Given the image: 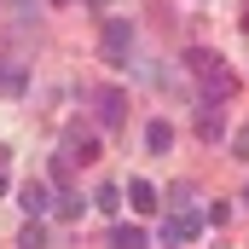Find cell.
I'll return each mask as SVG.
<instances>
[{
	"mask_svg": "<svg viewBox=\"0 0 249 249\" xmlns=\"http://www.w3.org/2000/svg\"><path fill=\"white\" fill-rule=\"evenodd\" d=\"M99 122H105V127L122 122V93H99Z\"/></svg>",
	"mask_w": 249,
	"mask_h": 249,
	"instance_id": "9c48e42d",
	"label": "cell"
},
{
	"mask_svg": "<svg viewBox=\"0 0 249 249\" xmlns=\"http://www.w3.org/2000/svg\"><path fill=\"white\" fill-rule=\"evenodd\" d=\"M127 197H133V209H139V214H151V209H157V186H151V180H127Z\"/></svg>",
	"mask_w": 249,
	"mask_h": 249,
	"instance_id": "8992f818",
	"label": "cell"
},
{
	"mask_svg": "<svg viewBox=\"0 0 249 249\" xmlns=\"http://www.w3.org/2000/svg\"><path fill=\"white\" fill-rule=\"evenodd\" d=\"M18 209H23V214H35V220H41V214H47V209H58V203H53V186H41V180H29V186L18 191Z\"/></svg>",
	"mask_w": 249,
	"mask_h": 249,
	"instance_id": "3957f363",
	"label": "cell"
},
{
	"mask_svg": "<svg viewBox=\"0 0 249 249\" xmlns=\"http://www.w3.org/2000/svg\"><path fill=\"white\" fill-rule=\"evenodd\" d=\"M232 70H214V75H203V105H220V99H232Z\"/></svg>",
	"mask_w": 249,
	"mask_h": 249,
	"instance_id": "277c9868",
	"label": "cell"
},
{
	"mask_svg": "<svg viewBox=\"0 0 249 249\" xmlns=\"http://www.w3.org/2000/svg\"><path fill=\"white\" fill-rule=\"evenodd\" d=\"M0 191H6V174H0Z\"/></svg>",
	"mask_w": 249,
	"mask_h": 249,
	"instance_id": "ac0fdd59",
	"label": "cell"
},
{
	"mask_svg": "<svg viewBox=\"0 0 249 249\" xmlns=\"http://www.w3.org/2000/svg\"><path fill=\"white\" fill-rule=\"evenodd\" d=\"M64 151H70V157H75V162H93V157H99V139H93V133H87V127H75V133H70V139H64Z\"/></svg>",
	"mask_w": 249,
	"mask_h": 249,
	"instance_id": "5b68a950",
	"label": "cell"
},
{
	"mask_svg": "<svg viewBox=\"0 0 249 249\" xmlns=\"http://www.w3.org/2000/svg\"><path fill=\"white\" fill-rule=\"evenodd\" d=\"M53 6H70V0H53Z\"/></svg>",
	"mask_w": 249,
	"mask_h": 249,
	"instance_id": "d6986e66",
	"label": "cell"
},
{
	"mask_svg": "<svg viewBox=\"0 0 249 249\" xmlns=\"http://www.w3.org/2000/svg\"><path fill=\"white\" fill-rule=\"evenodd\" d=\"M70 168H75V157L58 151V157H53V186H58V191H70Z\"/></svg>",
	"mask_w": 249,
	"mask_h": 249,
	"instance_id": "30bf717a",
	"label": "cell"
},
{
	"mask_svg": "<svg viewBox=\"0 0 249 249\" xmlns=\"http://www.w3.org/2000/svg\"><path fill=\"white\" fill-rule=\"evenodd\" d=\"M93 6H105V0H93Z\"/></svg>",
	"mask_w": 249,
	"mask_h": 249,
	"instance_id": "ffe728a7",
	"label": "cell"
},
{
	"mask_svg": "<svg viewBox=\"0 0 249 249\" xmlns=\"http://www.w3.org/2000/svg\"><path fill=\"white\" fill-rule=\"evenodd\" d=\"M110 244H122V249H139L145 244V226H116V238Z\"/></svg>",
	"mask_w": 249,
	"mask_h": 249,
	"instance_id": "9a60e30c",
	"label": "cell"
},
{
	"mask_svg": "<svg viewBox=\"0 0 249 249\" xmlns=\"http://www.w3.org/2000/svg\"><path fill=\"white\" fill-rule=\"evenodd\" d=\"M93 203H99L105 214H116V209H122V191H116V186H99V191H93Z\"/></svg>",
	"mask_w": 249,
	"mask_h": 249,
	"instance_id": "7c38bea8",
	"label": "cell"
},
{
	"mask_svg": "<svg viewBox=\"0 0 249 249\" xmlns=\"http://www.w3.org/2000/svg\"><path fill=\"white\" fill-rule=\"evenodd\" d=\"M238 157H249V127H244V133H238Z\"/></svg>",
	"mask_w": 249,
	"mask_h": 249,
	"instance_id": "e0dca14e",
	"label": "cell"
},
{
	"mask_svg": "<svg viewBox=\"0 0 249 249\" xmlns=\"http://www.w3.org/2000/svg\"><path fill=\"white\" fill-rule=\"evenodd\" d=\"M0 87H6V93H23L29 81H23V70H18V64H0Z\"/></svg>",
	"mask_w": 249,
	"mask_h": 249,
	"instance_id": "8fae6325",
	"label": "cell"
},
{
	"mask_svg": "<svg viewBox=\"0 0 249 249\" xmlns=\"http://www.w3.org/2000/svg\"><path fill=\"white\" fill-rule=\"evenodd\" d=\"M186 70H191V75H214V70H220V58H214L209 47H191V53H186Z\"/></svg>",
	"mask_w": 249,
	"mask_h": 249,
	"instance_id": "52a82bcc",
	"label": "cell"
},
{
	"mask_svg": "<svg viewBox=\"0 0 249 249\" xmlns=\"http://www.w3.org/2000/svg\"><path fill=\"white\" fill-rule=\"evenodd\" d=\"M58 220H81V197L75 191H58Z\"/></svg>",
	"mask_w": 249,
	"mask_h": 249,
	"instance_id": "5bb4252c",
	"label": "cell"
},
{
	"mask_svg": "<svg viewBox=\"0 0 249 249\" xmlns=\"http://www.w3.org/2000/svg\"><path fill=\"white\" fill-rule=\"evenodd\" d=\"M145 145H151V151H157V157H162V151H168V145H174V127L162 122V116H157V122L145 127Z\"/></svg>",
	"mask_w": 249,
	"mask_h": 249,
	"instance_id": "ba28073f",
	"label": "cell"
},
{
	"mask_svg": "<svg viewBox=\"0 0 249 249\" xmlns=\"http://www.w3.org/2000/svg\"><path fill=\"white\" fill-rule=\"evenodd\" d=\"M197 133H203V139H220V116H214V105H203V116H197Z\"/></svg>",
	"mask_w": 249,
	"mask_h": 249,
	"instance_id": "4fadbf2b",
	"label": "cell"
},
{
	"mask_svg": "<svg viewBox=\"0 0 249 249\" xmlns=\"http://www.w3.org/2000/svg\"><path fill=\"white\" fill-rule=\"evenodd\" d=\"M18 244H23V249H41V244H47V232H41V220H35V214H29V226H23V238H18Z\"/></svg>",
	"mask_w": 249,
	"mask_h": 249,
	"instance_id": "2e32d148",
	"label": "cell"
},
{
	"mask_svg": "<svg viewBox=\"0 0 249 249\" xmlns=\"http://www.w3.org/2000/svg\"><path fill=\"white\" fill-rule=\"evenodd\" d=\"M23 6H29V0H23Z\"/></svg>",
	"mask_w": 249,
	"mask_h": 249,
	"instance_id": "7402d4cb",
	"label": "cell"
},
{
	"mask_svg": "<svg viewBox=\"0 0 249 249\" xmlns=\"http://www.w3.org/2000/svg\"><path fill=\"white\" fill-rule=\"evenodd\" d=\"M197 232H203V214H197V209H174V214L162 220V238H168V244H191Z\"/></svg>",
	"mask_w": 249,
	"mask_h": 249,
	"instance_id": "7a4b0ae2",
	"label": "cell"
},
{
	"mask_svg": "<svg viewBox=\"0 0 249 249\" xmlns=\"http://www.w3.org/2000/svg\"><path fill=\"white\" fill-rule=\"evenodd\" d=\"M244 203H249V191H244Z\"/></svg>",
	"mask_w": 249,
	"mask_h": 249,
	"instance_id": "44dd1931",
	"label": "cell"
},
{
	"mask_svg": "<svg viewBox=\"0 0 249 249\" xmlns=\"http://www.w3.org/2000/svg\"><path fill=\"white\" fill-rule=\"evenodd\" d=\"M127 53H133V29H127L122 18H110L105 35H99V58L105 64H127Z\"/></svg>",
	"mask_w": 249,
	"mask_h": 249,
	"instance_id": "6da1fadb",
	"label": "cell"
}]
</instances>
